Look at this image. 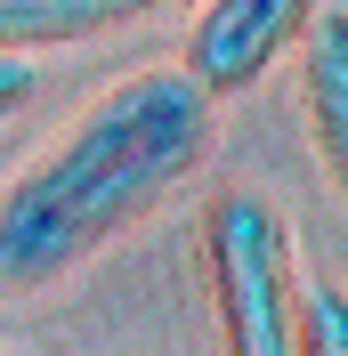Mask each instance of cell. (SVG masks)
<instances>
[{
  "label": "cell",
  "instance_id": "1",
  "mask_svg": "<svg viewBox=\"0 0 348 356\" xmlns=\"http://www.w3.org/2000/svg\"><path fill=\"white\" fill-rule=\"evenodd\" d=\"M219 97L178 65L113 81L97 106L0 195V291H41L138 227L178 178L211 154Z\"/></svg>",
  "mask_w": 348,
  "mask_h": 356
},
{
  "label": "cell",
  "instance_id": "2",
  "mask_svg": "<svg viewBox=\"0 0 348 356\" xmlns=\"http://www.w3.org/2000/svg\"><path fill=\"white\" fill-rule=\"evenodd\" d=\"M211 251V300H219V348L227 356H300V267L292 227L267 195H219L203 219Z\"/></svg>",
  "mask_w": 348,
  "mask_h": 356
},
{
  "label": "cell",
  "instance_id": "3",
  "mask_svg": "<svg viewBox=\"0 0 348 356\" xmlns=\"http://www.w3.org/2000/svg\"><path fill=\"white\" fill-rule=\"evenodd\" d=\"M308 17H316V0H195L178 73L203 97H243L251 81H267L276 57H292Z\"/></svg>",
  "mask_w": 348,
  "mask_h": 356
},
{
  "label": "cell",
  "instance_id": "4",
  "mask_svg": "<svg viewBox=\"0 0 348 356\" xmlns=\"http://www.w3.org/2000/svg\"><path fill=\"white\" fill-rule=\"evenodd\" d=\"M300 89H308V122H316V146L340 170L348 162V17L340 0H316V17L300 24Z\"/></svg>",
  "mask_w": 348,
  "mask_h": 356
},
{
  "label": "cell",
  "instance_id": "5",
  "mask_svg": "<svg viewBox=\"0 0 348 356\" xmlns=\"http://www.w3.org/2000/svg\"><path fill=\"white\" fill-rule=\"evenodd\" d=\"M162 8H178V0H0V49L41 57V49L97 41V33H113V24L162 17Z\"/></svg>",
  "mask_w": 348,
  "mask_h": 356
},
{
  "label": "cell",
  "instance_id": "6",
  "mask_svg": "<svg viewBox=\"0 0 348 356\" xmlns=\"http://www.w3.org/2000/svg\"><path fill=\"white\" fill-rule=\"evenodd\" d=\"M300 356H348V340H340V291L332 284H300Z\"/></svg>",
  "mask_w": 348,
  "mask_h": 356
},
{
  "label": "cell",
  "instance_id": "7",
  "mask_svg": "<svg viewBox=\"0 0 348 356\" xmlns=\"http://www.w3.org/2000/svg\"><path fill=\"white\" fill-rule=\"evenodd\" d=\"M33 89H41V65H33V57H17V49H0V122L33 106Z\"/></svg>",
  "mask_w": 348,
  "mask_h": 356
}]
</instances>
